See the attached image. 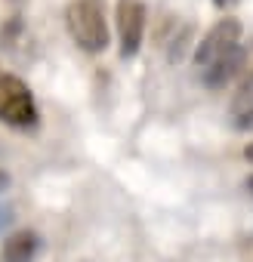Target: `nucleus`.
Listing matches in <instances>:
<instances>
[{
    "mask_svg": "<svg viewBox=\"0 0 253 262\" xmlns=\"http://www.w3.org/2000/svg\"><path fill=\"white\" fill-rule=\"evenodd\" d=\"M65 28L83 53H102L108 47V25L99 0H71L65 10Z\"/></svg>",
    "mask_w": 253,
    "mask_h": 262,
    "instance_id": "f257e3e1",
    "label": "nucleus"
},
{
    "mask_svg": "<svg viewBox=\"0 0 253 262\" xmlns=\"http://www.w3.org/2000/svg\"><path fill=\"white\" fill-rule=\"evenodd\" d=\"M0 120L7 126H34L37 123V105L28 90V83L16 74H0Z\"/></svg>",
    "mask_w": 253,
    "mask_h": 262,
    "instance_id": "f03ea898",
    "label": "nucleus"
},
{
    "mask_svg": "<svg viewBox=\"0 0 253 262\" xmlns=\"http://www.w3.org/2000/svg\"><path fill=\"white\" fill-rule=\"evenodd\" d=\"M117 37H120V59H133L145 37L149 10L142 0H117Z\"/></svg>",
    "mask_w": 253,
    "mask_h": 262,
    "instance_id": "7ed1b4c3",
    "label": "nucleus"
},
{
    "mask_svg": "<svg viewBox=\"0 0 253 262\" xmlns=\"http://www.w3.org/2000/svg\"><path fill=\"white\" fill-rule=\"evenodd\" d=\"M235 43H241V22L231 19V16H225V19H219V22L198 40V47H195V65H198V71L207 68L213 59H219V56H222L228 47H235Z\"/></svg>",
    "mask_w": 253,
    "mask_h": 262,
    "instance_id": "20e7f679",
    "label": "nucleus"
},
{
    "mask_svg": "<svg viewBox=\"0 0 253 262\" xmlns=\"http://www.w3.org/2000/svg\"><path fill=\"white\" fill-rule=\"evenodd\" d=\"M244 65H247V47H244V43H235V47H228L219 59H213L207 68H201V83H204L207 90L219 93V90H225V86L244 71Z\"/></svg>",
    "mask_w": 253,
    "mask_h": 262,
    "instance_id": "39448f33",
    "label": "nucleus"
},
{
    "mask_svg": "<svg viewBox=\"0 0 253 262\" xmlns=\"http://www.w3.org/2000/svg\"><path fill=\"white\" fill-rule=\"evenodd\" d=\"M228 117H231L235 129H253V68L244 77V83L235 90V96L228 102Z\"/></svg>",
    "mask_w": 253,
    "mask_h": 262,
    "instance_id": "423d86ee",
    "label": "nucleus"
},
{
    "mask_svg": "<svg viewBox=\"0 0 253 262\" xmlns=\"http://www.w3.org/2000/svg\"><path fill=\"white\" fill-rule=\"evenodd\" d=\"M37 250H40V237L34 231H13L4 241L0 259H4V262H34Z\"/></svg>",
    "mask_w": 253,
    "mask_h": 262,
    "instance_id": "0eeeda50",
    "label": "nucleus"
},
{
    "mask_svg": "<svg viewBox=\"0 0 253 262\" xmlns=\"http://www.w3.org/2000/svg\"><path fill=\"white\" fill-rule=\"evenodd\" d=\"M188 43H192V25H185V28H182V34H179V37H173L167 59H170V62H182V59H185V50H188Z\"/></svg>",
    "mask_w": 253,
    "mask_h": 262,
    "instance_id": "6e6552de",
    "label": "nucleus"
},
{
    "mask_svg": "<svg viewBox=\"0 0 253 262\" xmlns=\"http://www.w3.org/2000/svg\"><path fill=\"white\" fill-rule=\"evenodd\" d=\"M13 219H16V216H13V207H10V204H0V234L13 225Z\"/></svg>",
    "mask_w": 253,
    "mask_h": 262,
    "instance_id": "1a4fd4ad",
    "label": "nucleus"
},
{
    "mask_svg": "<svg viewBox=\"0 0 253 262\" xmlns=\"http://www.w3.org/2000/svg\"><path fill=\"white\" fill-rule=\"evenodd\" d=\"M235 4H238V0H213L216 10H228V7H235Z\"/></svg>",
    "mask_w": 253,
    "mask_h": 262,
    "instance_id": "9d476101",
    "label": "nucleus"
},
{
    "mask_svg": "<svg viewBox=\"0 0 253 262\" xmlns=\"http://www.w3.org/2000/svg\"><path fill=\"white\" fill-rule=\"evenodd\" d=\"M244 158L253 164V142H247V145H244Z\"/></svg>",
    "mask_w": 253,
    "mask_h": 262,
    "instance_id": "9b49d317",
    "label": "nucleus"
},
{
    "mask_svg": "<svg viewBox=\"0 0 253 262\" xmlns=\"http://www.w3.org/2000/svg\"><path fill=\"white\" fill-rule=\"evenodd\" d=\"M7 185H10V176H7L4 170H0V188H7Z\"/></svg>",
    "mask_w": 253,
    "mask_h": 262,
    "instance_id": "f8f14e48",
    "label": "nucleus"
},
{
    "mask_svg": "<svg viewBox=\"0 0 253 262\" xmlns=\"http://www.w3.org/2000/svg\"><path fill=\"white\" fill-rule=\"evenodd\" d=\"M247 191H250V194H253V176H250V179H247Z\"/></svg>",
    "mask_w": 253,
    "mask_h": 262,
    "instance_id": "ddd939ff",
    "label": "nucleus"
},
{
    "mask_svg": "<svg viewBox=\"0 0 253 262\" xmlns=\"http://www.w3.org/2000/svg\"><path fill=\"white\" fill-rule=\"evenodd\" d=\"M10 4H22V0H10Z\"/></svg>",
    "mask_w": 253,
    "mask_h": 262,
    "instance_id": "4468645a",
    "label": "nucleus"
}]
</instances>
